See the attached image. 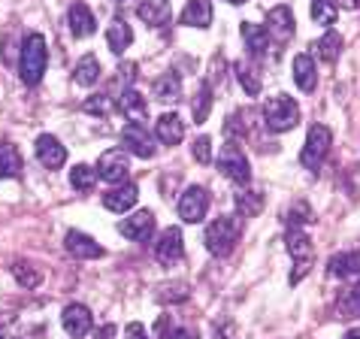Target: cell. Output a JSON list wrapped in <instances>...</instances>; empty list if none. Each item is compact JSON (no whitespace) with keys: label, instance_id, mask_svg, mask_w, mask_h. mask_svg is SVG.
I'll return each mask as SVG.
<instances>
[{"label":"cell","instance_id":"6da1fadb","mask_svg":"<svg viewBox=\"0 0 360 339\" xmlns=\"http://www.w3.org/2000/svg\"><path fill=\"white\" fill-rule=\"evenodd\" d=\"M49 64V49H46V37L43 34H31L22 46V64H18V76L25 85H37L46 73Z\"/></svg>","mask_w":360,"mask_h":339},{"label":"cell","instance_id":"7a4b0ae2","mask_svg":"<svg viewBox=\"0 0 360 339\" xmlns=\"http://www.w3.org/2000/svg\"><path fill=\"white\" fill-rule=\"evenodd\" d=\"M239 234H243V227H239V218H233V215L215 218V222L206 227V248L212 255H218V257H227L236 248Z\"/></svg>","mask_w":360,"mask_h":339},{"label":"cell","instance_id":"3957f363","mask_svg":"<svg viewBox=\"0 0 360 339\" xmlns=\"http://www.w3.org/2000/svg\"><path fill=\"white\" fill-rule=\"evenodd\" d=\"M297 122H300V106H297V101H291V97L276 94V97H269V101L264 103V124L273 134L294 131Z\"/></svg>","mask_w":360,"mask_h":339},{"label":"cell","instance_id":"277c9868","mask_svg":"<svg viewBox=\"0 0 360 339\" xmlns=\"http://www.w3.org/2000/svg\"><path fill=\"white\" fill-rule=\"evenodd\" d=\"M218 170L230 179V182L236 185H248V179H252V170H248V158L243 155V148L236 143H227L221 146V152H218Z\"/></svg>","mask_w":360,"mask_h":339},{"label":"cell","instance_id":"5b68a950","mask_svg":"<svg viewBox=\"0 0 360 339\" xmlns=\"http://www.w3.org/2000/svg\"><path fill=\"white\" fill-rule=\"evenodd\" d=\"M330 143H333V134H330L324 124L309 127L303 155H300L303 167H306V170H318V167H321V164H324V158H327V152H330Z\"/></svg>","mask_w":360,"mask_h":339},{"label":"cell","instance_id":"8992f818","mask_svg":"<svg viewBox=\"0 0 360 339\" xmlns=\"http://www.w3.org/2000/svg\"><path fill=\"white\" fill-rule=\"evenodd\" d=\"M288 252H291V257L297 261V273L291 276V285H297L300 279H303L309 273V267H312V255H315V245H312V239H309L300 227H291L288 231Z\"/></svg>","mask_w":360,"mask_h":339},{"label":"cell","instance_id":"52a82bcc","mask_svg":"<svg viewBox=\"0 0 360 339\" xmlns=\"http://www.w3.org/2000/svg\"><path fill=\"white\" fill-rule=\"evenodd\" d=\"M94 173L103 179V182H124L127 173H131V158H127L124 148H109V152L100 155V161H97V170Z\"/></svg>","mask_w":360,"mask_h":339},{"label":"cell","instance_id":"ba28073f","mask_svg":"<svg viewBox=\"0 0 360 339\" xmlns=\"http://www.w3.org/2000/svg\"><path fill=\"white\" fill-rule=\"evenodd\" d=\"M206 212H209V191L200 185H191L182 194V200H179V218L185 224H200L206 218Z\"/></svg>","mask_w":360,"mask_h":339},{"label":"cell","instance_id":"9c48e42d","mask_svg":"<svg viewBox=\"0 0 360 339\" xmlns=\"http://www.w3.org/2000/svg\"><path fill=\"white\" fill-rule=\"evenodd\" d=\"M122 143H124V152L143 158V161L155 155V139L146 131V124H127L122 131Z\"/></svg>","mask_w":360,"mask_h":339},{"label":"cell","instance_id":"30bf717a","mask_svg":"<svg viewBox=\"0 0 360 339\" xmlns=\"http://www.w3.org/2000/svg\"><path fill=\"white\" fill-rule=\"evenodd\" d=\"M61 321H64L67 336H73V339L88 336V333H91V327H94L91 312H88V306H82V303H70V306L64 309Z\"/></svg>","mask_w":360,"mask_h":339},{"label":"cell","instance_id":"8fae6325","mask_svg":"<svg viewBox=\"0 0 360 339\" xmlns=\"http://www.w3.org/2000/svg\"><path fill=\"white\" fill-rule=\"evenodd\" d=\"M118 231H122V236L134 239V243H146V239H152V234H155V215L148 212V209H139V212H134L131 218H124V222L118 224Z\"/></svg>","mask_w":360,"mask_h":339},{"label":"cell","instance_id":"7c38bea8","mask_svg":"<svg viewBox=\"0 0 360 339\" xmlns=\"http://www.w3.org/2000/svg\"><path fill=\"white\" fill-rule=\"evenodd\" d=\"M182 252H185L182 231H179V227H167V231L158 236V243H155V257L164 267H169V264H176L179 257H182Z\"/></svg>","mask_w":360,"mask_h":339},{"label":"cell","instance_id":"4fadbf2b","mask_svg":"<svg viewBox=\"0 0 360 339\" xmlns=\"http://www.w3.org/2000/svg\"><path fill=\"white\" fill-rule=\"evenodd\" d=\"M37 161L43 164L46 170H58V167H64V161H67V148L58 143L55 136L43 134L37 139Z\"/></svg>","mask_w":360,"mask_h":339},{"label":"cell","instance_id":"5bb4252c","mask_svg":"<svg viewBox=\"0 0 360 339\" xmlns=\"http://www.w3.org/2000/svg\"><path fill=\"white\" fill-rule=\"evenodd\" d=\"M266 34L276 37L278 43H285V39L294 37V15L288 6H273L266 13Z\"/></svg>","mask_w":360,"mask_h":339},{"label":"cell","instance_id":"9a60e30c","mask_svg":"<svg viewBox=\"0 0 360 339\" xmlns=\"http://www.w3.org/2000/svg\"><path fill=\"white\" fill-rule=\"evenodd\" d=\"M136 185L134 182H122V185H115V188H109V191L103 194V206L109 209V212H127L134 203H136Z\"/></svg>","mask_w":360,"mask_h":339},{"label":"cell","instance_id":"2e32d148","mask_svg":"<svg viewBox=\"0 0 360 339\" xmlns=\"http://www.w3.org/2000/svg\"><path fill=\"white\" fill-rule=\"evenodd\" d=\"M118 109H122V115L127 118L131 124H143L146 118H148V103H146V97L134 91V88H127V91L118 97Z\"/></svg>","mask_w":360,"mask_h":339},{"label":"cell","instance_id":"e0dca14e","mask_svg":"<svg viewBox=\"0 0 360 339\" xmlns=\"http://www.w3.org/2000/svg\"><path fill=\"white\" fill-rule=\"evenodd\" d=\"M67 252L73 257H82V261H91V257H100L103 255V245H97L91 236L82 234V231H70L67 239H64Z\"/></svg>","mask_w":360,"mask_h":339},{"label":"cell","instance_id":"ac0fdd59","mask_svg":"<svg viewBox=\"0 0 360 339\" xmlns=\"http://www.w3.org/2000/svg\"><path fill=\"white\" fill-rule=\"evenodd\" d=\"M67 22H70V34H73V37H91L97 31L94 13L85 4H73V6H70Z\"/></svg>","mask_w":360,"mask_h":339},{"label":"cell","instance_id":"d6986e66","mask_svg":"<svg viewBox=\"0 0 360 339\" xmlns=\"http://www.w3.org/2000/svg\"><path fill=\"white\" fill-rule=\"evenodd\" d=\"M155 134H158V139H161L164 146H179L182 143V136H185V124H182V118H179L176 113H164L161 118H158V124H155Z\"/></svg>","mask_w":360,"mask_h":339},{"label":"cell","instance_id":"ffe728a7","mask_svg":"<svg viewBox=\"0 0 360 339\" xmlns=\"http://www.w3.org/2000/svg\"><path fill=\"white\" fill-rule=\"evenodd\" d=\"M136 15L143 18L146 25L152 27H161L169 22V15H173V6H169V0H143L136 9Z\"/></svg>","mask_w":360,"mask_h":339},{"label":"cell","instance_id":"44dd1931","mask_svg":"<svg viewBox=\"0 0 360 339\" xmlns=\"http://www.w3.org/2000/svg\"><path fill=\"white\" fill-rule=\"evenodd\" d=\"M294 82L300 91H315L318 85V73H315V58L312 55H297L294 58Z\"/></svg>","mask_w":360,"mask_h":339},{"label":"cell","instance_id":"7402d4cb","mask_svg":"<svg viewBox=\"0 0 360 339\" xmlns=\"http://www.w3.org/2000/svg\"><path fill=\"white\" fill-rule=\"evenodd\" d=\"M182 25L188 27H209L212 25V4L209 0H188V6L182 9Z\"/></svg>","mask_w":360,"mask_h":339},{"label":"cell","instance_id":"603a6c76","mask_svg":"<svg viewBox=\"0 0 360 339\" xmlns=\"http://www.w3.org/2000/svg\"><path fill=\"white\" fill-rule=\"evenodd\" d=\"M327 273L330 276H339V279H354L360 276V252H342V255H333L327 264Z\"/></svg>","mask_w":360,"mask_h":339},{"label":"cell","instance_id":"cb8c5ba5","mask_svg":"<svg viewBox=\"0 0 360 339\" xmlns=\"http://www.w3.org/2000/svg\"><path fill=\"white\" fill-rule=\"evenodd\" d=\"M131 43H134V31H131V25H127L124 18H115V22L106 27V46L112 49L115 55H122Z\"/></svg>","mask_w":360,"mask_h":339},{"label":"cell","instance_id":"d4e9b609","mask_svg":"<svg viewBox=\"0 0 360 339\" xmlns=\"http://www.w3.org/2000/svg\"><path fill=\"white\" fill-rule=\"evenodd\" d=\"M243 39H245V46H248V52H252V55H264L266 49H269V34H266V27L255 25V22H245V25H243Z\"/></svg>","mask_w":360,"mask_h":339},{"label":"cell","instance_id":"484cf974","mask_svg":"<svg viewBox=\"0 0 360 339\" xmlns=\"http://www.w3.org/2000/svg\"><path fill=\"white\" fill-rule=\"evenodd\" d=\"M155 97L164 101V103H176L179 97H182V79H179L176 73H164L155 82Z\"/></svg>","mask_w":360,"mask_h":339},{"label":"cell","instance_id":"4316f807","mask_svg":"<svg viewBox=\"0 0 360 339\" xmlns=\"http://www.w3.org/2000/svg\"><path fill=\"white\" fill-rule=\"evenodd\" d=\"M22 173V155L13 143H0V179H13Z\"/></svg>","mask_w":360,"mask_h":339},{"label":"cell","instance_id":"83f0119b","mask_svg":"<svg viewBox=\"0 0 360 339\" xmlns=\"http://www.w3.org/2000/svg\"><path fill=\"white\" fill-rule=\"evenodd\" d=\"M339 52H342V37H339L336 31H327V34L315 43V55L321 58V61H327V64L339 61Z\"/></svg>","mask_w":360,"mask_h":339},{"label":"cell","instance_id":"f1b7e54d","mask_svg":"<svg viewBox=\"0 0 360 339\" xmlns=\"http://www.w3.org/2000/svg\"><path fill=\"white\" fill-rule=\"evenodd\" d=\"M73 79L79 85H94L97 79H100V61L94 55H85V58H79V64H76V70H73Z\"/></svg>","mask_w":360,"mask_h":339},{"label":"cell","instance_id":"f546056e","mask_svg":"<svg viewBox=\"0 0 360 339\" xmlns=\"http://www.w3.org/2000/svg\"><path fill=\"white\" fill-rule=\"evenodd\" d=\"M209 109H212V88H209V82L200 85V91L194 97L191 103V113H194V124H203L209 118Z\"/></svg>","mask_w":360,"mask_h":339},{"label":"cell","instance_id":"4dcf8cb0","mask_svg":"<svg viewBox=\"0 0 360 339\" xmlns=\"http://www.w3.org/2000/svg\"><path fill=\"white\" fill-rule=\"evenodd\" d=\"M70 185L76 188V191H91V188L97 185V173L91 167H85V164H79V167H73L70 170Z\"/></svg>","mask_w":360,"mask_h":339},{"label":"cell","instance_id":"1f68e13d","mask_svg":"<svg viewBox=\"0 0 360 339\" xmlns=\"http://www.w3.org/2000/svg\"><path fill=\"white\" fill-rule=\"evenodd\" d=\"M236 79H239V85L245 88V94H252V97L261 94V76H257L255 67H248V64L239 61L236 64Z\"/></svg>","mask_w":360,"mask_h":339},{"label":"cell","instance_id":"d6a6232c","mask_svg":"<svg viewBox=\"0 0 360 339\" xmlns=\"http://www.w3.org/2000/svg\"><path fill=\"white\" fill-rule=\"evenodd\" d=\"M309 15H312V22L315 25H333L336 22V15H339V9L336 4H330V0H315L312 9H309Z\"/></svg>","mask_w":360,"mask_h":339},{"label":"cell","instance_id":"836d02e7","mask_svg":"<svg viewBox=\"0 0 360 339\" xmlns=\"http://www.w3.org/2000/svg\"><path fill=\"white\" fill-rule=\"evenodd\" d=\"M236 206L243 215H257L264 206V194L261 191H239L236 194Z\"/></svg>","mask_w":360,"mask_h":339},{"label":"cell","instance_id":"e575fe53","mask_svg":"<svg viewBox=\"0 0 360 339\" xmlns=\"http://www.w3.org/2000/svg\"><path fill=\"white\" fill-rule=\"evenodd\" d=\"M309 222H315V215H312V209H309V203H294V206L285 209V224L300 227V224H309Z\"/></svg>","mask_w":360,"mask_h":339},{"label":"cell","instance_id":"d590c367","mask_svg":"<svg viewBox=\"0 0 360 339\" xmlns=\"http://www.w3.org/2000/svg\"><path fill=\"white\" fill-rule=\"evenodd\" d=\"M13 276H15V282L22 285V288H37L39 282H43V273L34 270L31 264H15L13 267Z\"/></svg>","mask_w":360,"mask_h":339},{"label":"cell","instance_id":"8d00e7d4","mask_svg":"<svg viewBox=\"0 0 360 339\" xmlns=\"http://www.w3.org/2000/svg\"><path fill=\"white\" fill-rule=\"evenodd\" d=\"M82 109H85L88 115H100V118H103V115H109L112 103H109L106 94H91V97H88V101L82 103Z\"/></svg>","mask_w":360,"mask_h":339},{"label":"cell","instance_id":"74e56055","mask_svg":"<svg viewBox=\"0 0 360 339\" xmlns=\"http://www.w3.org/2000/svg\"><path fill=\"white\" fill-rule=\"evenodd\" d=\"M191 152H194V161H197V164H209V161H212V139H209V136H200L197 143L191 146Z\"/></svg>","mask_w":360,"mask_h":339},{"label":"cell","instance_id":"f35d334b","mask_svg":"<svg viewBox=\"0 0 360 339\" xmlns=\"http://www.w3.org/2000/svg\"><path fill=\"white\" fill-rule=\"evenodd\" d=\"M345 318H354L360 315V282L354 288H348V294H345Z\"/></svg>","mask_w":360,"mask_h":339},{"label":"cell","instance_id":"ab89813d","mask_svg":"<svg viewBox=\"0 0 360 339\" xmlns=\"http://www.w3.org/2000/svg\"><path fill=\"white\" fill-rule=\"evenodd\" d=\"M224 134H227L230 143H236L239 136H245V122H239V115H230L227 124H224Z\"/></svg>","mask_w":360,"mask_h":339},{"label":"cell","instance_id":"60d3db41","mask_svg":"<svg viewBox=\"0 0 360 339\" xmlns=\"http://www.w3.org/2000/svg\"><path fill=\"white\" fill-rule=\"evenodd\" d=\"M161 297H164V300H179V303H182V300H188V285H182V282L167 285Z\"/></svg>","mask_w":360,"mask_h":339},{"label":"cell","instance_id":"b9f144b4","mask_svg":"<svg viewBox=\"0 0 360 339\" xmlns=\"http://www.w3.org/2000/svg\"><path fill=\"white\" fill-rule=\"evenodd\" d=\"M136 79V64H124V67H118V82L122 85H131Z\"/></svg>","mask_w":360,"mask_h":339},{"label":"cell","instance_id":"7bdbcfd3","mask_svg":"<svg viewBox=\"0 0 360 339\" xmlns=\"http://www.w3.org/2000/svg\"><path fill=\"white\" fill-rule=\"evenodd\" d=\"M164 339H200L194 331H185V327H176V331L164 333Z\"/></svg>","mask_w":360,"mask_h":339},{"label":"cell","instance_id":"ee69618b","mask_svg":"<svg viewBox=\"0 0 360 339\" xmlns=\"http://www.w3.org/2000/svg\"><path fill=\"white\" fill-rule=\"evenodd\" d=\"M127 339H148V336H146V327L136 324V321L127 324Z\"/></svg>","mask_w":360,"mask_h":339},{"label":"cell","instance_id":"f6af8a7d","mask_svg":"<svg viewBox=\"0 0 360 339\" xmlns=\"http://www.w3.org/2000/svg\"><path fill=\"white\" fill-rule=\"evenodd\" d=\"M115 333H118L115 324H103V327H100V331L94 333V339H115Z\"/></svg>","mask_w":360,"mask_h":339},{"label":"cell","instance_id":"bcb514c9","mask_svg":"<svg viewBox=\"0 0 360 339\" xmlns=\"http://www.w3.org/2000/svg\"><path fill=\"white\" fill-rule=\"evenodd\" d=\"M13 321H15V315H9V312H0V339H4V333L13 327Z\"/></svg>","mask_w":360,"mask_h":339},{"label":"cell","instance_id":"7dc6e473","mask_svg":"<svg viewBox=\"0 0 360 339\" xmlns=\"http://www.w3.org/2000/svg\"><path fill=\"white\" fill-rule=\"evenodd\" d=\"M339 6H342V9H357V6H360V0H339L336 9H339Z\"/></svg>","mask_w":360,"mask_h":339},{"label":"cell","instance_id":"c3c4849f","mask_svg":"<svg viewBox=\"0 0 360 339\" xmlns=\"http://www.w3.org/2000/svg\"><path fill=\"white\" fill-rule=\"evenodd\" d=\"M345 339H360V327H354V331H348Z\"/></svg>","mask_w":360,"mask_h":339},{"label":"cell","instance_id":"681fc988","mask_svg":"<svg viewBox=\"0 0 360 339\" xmlns=\"http://www.w3.org/2000/svg\"><path fill=\"white\" fill-rule=\"evenodd\" d=\"M227 4H233V6H239V4H245V0H227Z\"/></svg>","mask_w":360,"mask_h":339}]
</instances>
